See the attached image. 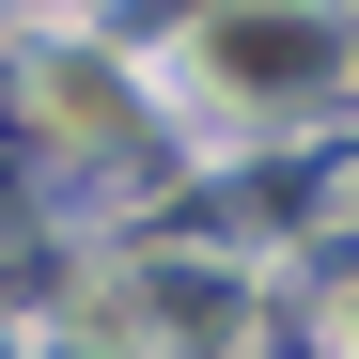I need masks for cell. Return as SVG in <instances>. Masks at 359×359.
I'll return each mask as SVG.
<instances>
[{
	"mask_svg": "<svg viewBox=\"0 0 359 359\" xmlns=\"http://www.w3.org/2000/svg\"><path fill=\"white\" fill-rule=\"evenodd\" d=\"M328 344H359V297H344V313H328Z\"/></svg>",
	"mask_w": 359,
	"mask_h": 359,
	"instance_id": "6da1fadb",
	"label": "cell"
}]
</instances>
